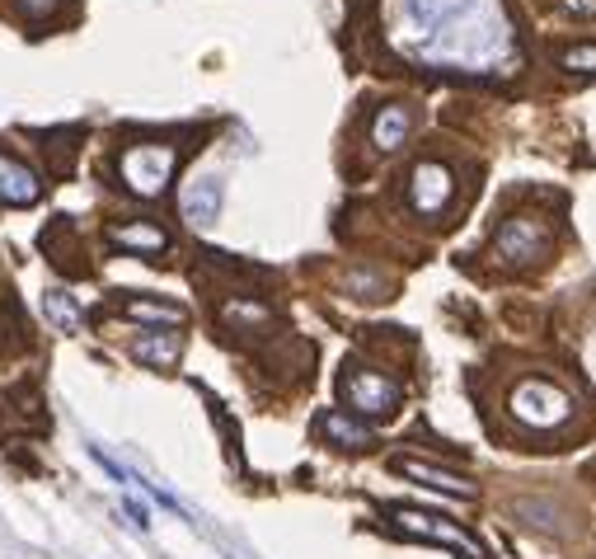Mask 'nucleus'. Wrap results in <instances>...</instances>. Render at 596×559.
<instances>
[{
  "instance_id": "f03ea898",
  "label": "nucleus",
  "mask_w": 596,
  "mask_h": 559,
  "mask_svg": "<svg viewBox=\"0 0 596 559\" xmlns=\"http://www.w3.org/2000/svg\"><path fill=\"white\" fill-rule=\"evenodd\" d=\"M338 395H343V405H348V414H357V418H395L400 400H404L395 377H385V371H376V367H362V362L343 367Z\"/></svg>"
},
{
  "instance_id": "9b49d317",
  "label": "nucleus",
  "mask_w": 596,
  "mask_h": 559,
  "mask_svg": "<svg viewBox=\"0 0 596 559\" xmlns=\"http://www.w3.org/2000/svg\"><path fill=\"white\" fill-rule=\"evenodd\" d=\"M222 198H226L222 179L202 175V179H193V183L183 189V216H188V222H193L198 230H207L216 216H222Z\"/></svg>"
},
{
  "instance_id": "dca6fc26",
  "label": "nucleus",
  "mask_w": 596,
  "mask_h": 559,
  "mask_svg": "<svg viewBox=\"0 0 596 559\" xmlns=\"http://www.w3.org/2000/svg\"><path fill=\"white\" fill-rule=\"evenodd\" d=\"M43 310H47V320L57 324V330H67V334H75L85 324V310H81V301L71 297V292H61V287H52V292H43Z\"/></svg>"
},
{
  "instance_id": "4468645a",
  "label": "nucleus",
  "mask_w": 596,
  "mask_h": 559,
  "mask_svg": "<svg viewBox=\"0 0 596 559\" xmlns=\"http://www.w3.org/2000/svg\"><path fill=\"white\" fill-rule=\"evenodd\" d=\"M179 353H183V338L179 334H169V330H151V334H141L136 344H132V357L141 367H155V371H169L179 362Z\"/></svg>"
},
{
  "instance_id": "6ab92c4d",
  "label": "nucleus",
  "mask_w": 596,
  "mask_h": 559,
  "mask_svg": "<svg viewBox=\"0 0 596 559\" xmlns=\"http://www.w3.org/2000/svg\"><path fill=\"white\" fill-rule=\"evenodd\" d=\"M20 10H24V20L43 24V20H52V14L61 10V0H20Z\"/></svg>"
},
{
  "instance_id": "1a4fd4ad",
  "label": "nucleus",
  "mask_w": 596,
  "mask_h": 559,
  "mask_svg": "<svg viewBox=\"0 0 596 559\" xmlns=\"http://www.w3.org/2000/svg\"><path fill=\"white\" fill-rule=\"evenodd\" d=\"M315 432L329 442V447H338V452H367V447H376V432L367 418H357L348 409H324L315 418Z\"/></svg>"
},
{
  "instance_id": "423d86ee",
  "label": "nucleus",
  "mask_w": 596,
  "mask_h": 559,
  "mask_svg": "<svg viewBox=\"0 0 596 559\" xmlns=\"http://www.w3.org/2000/svg\"><path fill=\"white\" fill-rule=\"evenodd\" d=\"M179 169V146L169 142H136L118 155V179L128 183L136 198H160Z\"/></svg>"
},
{
  "instance_id": "9d476101",
  "label": "nucleus",
  "mask_w": 596,
  "mask_h": 559,
  "mask_svg": "<svg viewBox=\"0 0 596 559\" xmlns=\"http://www.w3.org/2000/svg\"><path fill=\"white\" fill-rule=\"evenodd\" d=\"M38 198H43V179L24 160H14V155L0 151V203L28 207V203H38Z\"/></svg>"
},
{
  "instance_id": "ddd939ff",
  "label": "nucleus",
  "mask_w": 596,
  "mask_h": 559,
  "mask_svg": "<svg viewBox=\"0 0 596 559\" xmlns=\"http://www.w3.org/2000/svg\"><path fill=\"white\" fill-rule=\"evenodd\" d=\"M409 132H414V114L404 104H385L381 114L371 118V146L376 151H400L409 142Z\"/></svg>"
},
{
  "instance_id": "f3484780",
  "label": "nucleus",
  "mask_w": 596,
  "mask_h": 559,
  "mask_svg": "<svg viewBox=\"0 0 596 559\" xmlns=\"http://www.w3.org/2000/svg\"><path fill=\"white\" fill-rule=\"evenodd\" d=\"M516 518H526V526H540V532H550V536H559V526L550 522V518H559V508L550 503V499H516Z\"/></svg>"
},
{
  "instance_id": "412c9836",
  "label": "nucleus",
  "mask_w": 596,
  "mask_h": 559,
  "mask_svg": "<svg viewBox=\"0 0 596 559\" xmlns=\"http://www.w3.org/2000/svg\"><path fill=\"white\" fill-rule=\"evenodd\" d=\"M128 518H132V526H141V532H146V526H151V512L141 508L136 499H128Z\"/></svg>"
},
{
  "instance_id": "f8f14e48",
  "label": "nucleus",
  "mask_w": 596,
  "mask_h": 559,
  "mask_svg": "<svg viewBox=\"0 0 596 559\" xmlns=\"http://www.w3.org/2000/svg\"><path fill=\"white\" fill-rule=\"evenodd\" d=\"M108 245L128 254H165L169 236L155 222H118V226H108Z\"/></svg>"
},
{
  "instance_id": "a211bd4d",
  "label": "nucleus",
  "mask_w": 596,
  "mask_h": 559,
  "mask_svg": "<svg viewBox=\"0 0 596 559\" xmlns=\"http://www.w3.org/2000/svg\"><path fill=\"white\" fill-rule=\"evenodd\" d=\"M559 67L569 75H596V43H573V48H563Z\"/></svg>"
},
{
  "instance_id": "6e6552de",
  "label": "nucleus",
  "mask_w": 596,
  "mask_h": 559,
  "mask_svg": "<svg viewBox=\"0 0 596 559\" xmlns=\"http://www.w3.org/2000/svg\"><path fill=\"white\" fill-rule=\"evenodd\" d=\"M390 471L404 475V479H414V485H428V489H437V493H451V499H479V485H475V479L446 471V465H437V461L395 456V461H390Z\"/></svg>"
},
{
  "instance_id": "2eb2a0df",
  "label": "nucleus",
  "mask_w": 596,
  "mask_h": 559,
  "mask_svg": "<svg viewBox=\"0 0 596 559\" xmlns=\"http://www.w3.org/2000/svg\"><path fill=\"white\" fill-rule=\"evenodd\" d=\"M122 316H128V320H146V324H165V330H175V324L188 320V310H183V306H169V301L132 297V301H122Z\"/></svg>"
},
{
  "instance_id": "aec40b11",
  "label": "nucleus",
  "mask_w": 596,
  "mask_h": 559,
  "mask_svg": "<svg viewBox=\"0 0 596 559\" xmlns=\"http://www.w3.org/2000/svg\"><path fill=\"white\" fill-rule=\"evenodd\" d=\"M563 14H573V20H596V0H555Z\"/></svg>"
},
{
  "instance_id": "20e7f679",
  "label": "nucleus",
  "mask_w": 596,
  "mask_h": 559,
  "mask_svg": "<svg viewBox=\"0 0 596 559\" xmlns=\"http://www.w3.org/2000/svg\"><path fill=\"white\" fill-rule=\"evenodd\" d=\"M385 522L395 526V532H404V536L432 540V546H446V550H456V555H465V559H489V550H484L479 540L469 536L461 522L442 518V512H428V508H409V503H395V508H385Z\"/></svg>"
},
{
  "instance_id": "7ed1b4c3",
  "label": "nucleus",
  "mask_w": 596,
  "mask_h": 559,
  "mask_svg": "<svg viewBox=\"0 0 596 559\" xmlns=\"http://www.w3.org/2000/svg\"><path fill=\"white\" fill-rule=\"evenodd\" d=\"M484 14V0H400V20H404V43H418L422 52L432 57L442 28L461 24V20H475Z\"/></svg>"
},
{
  "instance_id": "0eeeda50",
  "label": "nucleus",
  "mask_w": 596,
  "mask_h": 559,
  "mask_svg": "<svg viewBox=\"0 0 596 559\" xmlns=\"http://www.w3.org/2000/svg\"><path fill=\"white\" fill-rule=\"evenodd\" d=\"M456 203V169L442 165V160H418L409 169V207L418 216H442Z\"/></svg>"
},
{
  "instance_id": "f257e3e1",
  "label": "nucleus",
  "mask_w": 596,
  "mask_h": 559,
  "mask_svg": "<svg viewBox=\"0 0 596 559\" xmlns=\"http://www.w3.org/2000/svg\"><path fill=\"white\" fill-rule=\"evenodd\" d=\"M573 395L555 385L550 377H522L508 391V414L516 418L522 428H536V432H555L573 418Z\"/></svg>"
},
{
  "instance_id": "39448f33",
  "label": "nucleus",
  "mask_w": 596,
  "mask_h": 559,
  "mask_svg": "<svg viewBox=\"0 0 596 559\" xmlns=\"http://www.w3.org/2000/svg\"><path fill=\"white\" fill-rule=\"evenodd\" d=\"M550 250H555V226L536 212L508 216L493 236V254L503 259L508 269H536V263L550 259Z\"/></svg>"
}]
</instances>
